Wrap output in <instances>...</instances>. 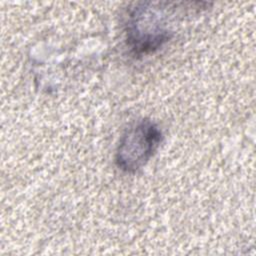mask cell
Returning a JSON list of instances; mask_svg holds the SVG:
<instances>
[{
    "label": "cell",
    "instance_id": "1",
    "mask_svg": "<svg viewBox=\"0 0 256 256\" xmlns=\"http://www.w3.org/2000/svg\"><path fill=\"white\" fill-rule=\"evenodd\" d=\"M179 3L139 2L129 9L125 23L126 42L137 56L161 49L173 36V16Z\"/></svg>",
    "mask_w": 256,
    "mask_h": 256
},
{
    "label": "cell",
    "instance_id": "2",
    "mask_svg": "<svg viewBox=\"0 0 256 256\" xmlns=\"http://www.w3.org/2000/svg\"><path fill=\"white\" fill-rule=\"evenodd\" d=\"M162 132L149 119L130 125L122 134L115 153L117 167L126 173H134L145 166L162 142Z\"/></svg>",
    "mask_w": 256,
    "mask_h": 256
}]
</instances>
